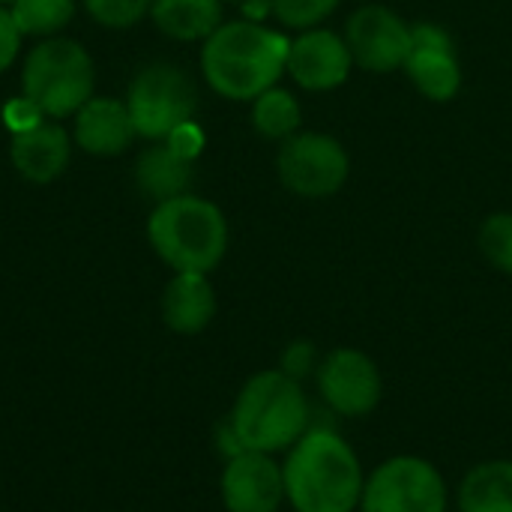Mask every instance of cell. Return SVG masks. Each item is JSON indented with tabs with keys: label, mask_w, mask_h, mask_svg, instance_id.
Listing matches in <instances>:
<instances>
[{
	"label": "cell",
	"mask_w": 512,
	"mask_h": 512,
	"mask_svg": "<svg viewBox=\"0 0 512 512\" xmlns=\"http://www.w3.org/2000/svg\"><path fill=\"white\" fill-rule=\"evenodd\" d=\"M288 45L291 39L261 21H222L201 42V75L216 96L252 102L282 78Z\"/></svg>",
	"instance_id": "obj_1"
},
{
	"label": "cell",
	"mask_w": 512,
	"mask_h": 512,
	"mask_svg": "<svg viewBox=\"0 0 512 512\" xmlns=\"http://www.w3.org/2000/svg\"><path fill=\"white\" fill-rule=\"evenodd\" d=\"M285 501L297 512H354L363 498L357 453L330 429L306 432L282 465Z\"/></svg>",
	"instance_id": "obj_2"
},
{
	"label": "cell",
	"mask_w": 512,
	"mask_h": 512,
	"mask_svg": "<svg viewBox=\"0 0 512 512\" xmlns=\"http://www.w3.org/2000/svg\"><path fill=\"white\" fill-rule=\"evenodd\" d=\"M240 450L279 453L291 450L309 429V402L300 381L282 369L252 375L234 399L225 420Z\"/></svg>",
	"instance_id": "obj_3"
},
{
	"label": "cell",
	"mask_w": 512,
	"mask_h": 512,
	"mask_svg": "<svg viewBox=\"0 0 512 512\" xmlns=\"http://www.w3.org/2000/svg\"><path fill=\"white\" fill-rule=\"evenodd\" d=\"M147 240L174 273L210 276L228 252V219L213 201L186 192L153 207Z\"/></svg>",
	"instance_id": "obj_4"
},
{
	"label": "cell",
	"mask_w": 512,
	"mask_h": 512,
	"mask_svg": "<svg viewBox=\"0 0 512 512\" xmlns=\"http://www.w3.org/2000/svg\"><path fill=\"white\" fill-rule=\"evenodd\" d=\"M96 87V66L90 51L69 36L39 39L21 60V96L30 99L42 117H72Z\"/></svg>",
	"instance_id": "obj_5"
},
{
	"label": "cell",
	"mask_w": 512,
	"mask_h": 512,
	"mask_svg": "<svg viewBox=\"0 0 512 512\" xmlns=\"http://www.w3.org/2000/svg\"><path fill=\"white\" fill-rule=\"evenodd\" d=\"M126 108L138 138L165 141L177 126L195 120L198 87L177 63H150L129 81Z\"/></svg>",
	"instance_id": "obj_6"
},
{
	"label": "cell",
	"mask_w": 512,
	"mask_h": 512,
	"mask_svg": "<svg viewBox=\"0 0 512 512\" xmlns=\"http://www.w3.org/2000/svg\"><path fill=\"white\" fill-rule=\"evenodd\" d=\"M276 174L297 198H330L345 186L351 159L333 135L294 132L279 144Z\"/></svg>",
	"instance_id": "obj_7"
},
{
	"label": "cell",
	"mask_w": 512,
	"mask_h": 512,
	"mask_svg": "<svg viewBox=\"0 0 512 512\" xmlns=\"http://www.w3.org/2000/svg\"><path fill=\"white\" fill-rule=\"evenodd\" d=\"M363 512H444L447 486L438 468L417 456H396L363 486Z\"/></svg>",
	"instance_id": "obj_8"
},
{
	"label": "cell",
	"mask_w": 512,
	"mask_h": 512,
	"mask_svg": "<svg viewBox=\"0 0 512 512\" xmlns=\"http://www.w3.org/2000/svg\"><path fill=\"white\" fill-rule=\"evenodd\" d=\"M345 42L366 72H393L411 54V24L390 6L366 3L345 24Z\"/></svg>",
	"instance_id": "obj_9"
},
{
	"label": "cell",
	"mask_w": 512,
	"mask_h": 512,
	"mask_svg": "<svg viewBox=\"0 0 512 512\" xmlns=\"http://www.w3.org/2000/svg\"><path fill=\"white\" fill-rule=\"evenodd\" d=\"M318 390L336 414L363 417L381 402V375L363 351L336 348L318 366Z\"/></svg>",
	"instance_id": "obj_10"
},
{
	"label": "cell",
	"mask_w": 512,
	"mask_h": 512,
	"mask_svg": "<svg viewBox=\"0 0 512 512\" xmlns=\"http://www.w3.org/2000/svg\"><path fill=\"white\" fill-rule=\"evenodd\" d=\"M219 492L228 512H276L285 501V477L270 453L240 450L225 462Z\"/></svg>",
	"instance_id": "obj_11"
},
{
	"label": "cell",
	"mask_w": 512,
	"mask_h": 512,
	"mask_svg": "<svg viewBox=\"0 0 512 512\" xmlns=\"http://www.w3.org/2000/svg\"><path fill=\"white\" fill-rule=\"evenodd\" d=\"M354 66V57L348 51L345 36L327 30V27H309L300 30L297 39L288 45L285 72L303 87V90H336L348 81Z\"/></svg>",
	"instance_id": "obj_12"
},
{
	"label": "cell",
	"mask_w": 512,
	"mask_h": 512,
	"mask_svg": "<svg viewBox=\"0 0 512 512\" xmlns=\"http://www.w3.org/2000/svg\"><path fill=\"white\" fill-rule=\"evenodd\" d=\"M417 90L435 102H447L462 87V66L453 48V39L438 24H417L411 27V54L402 66Z\"/></svg>",
	"instance_id": "obj_13"
},
{
	"label": "cell",
	"mask_w": 512,
	"mask_h": 512,
	"mask_svg": "<svg viewBox=\"0 0 512 512\" xmlns=\"http://www.w3.org/2000/svg\"><path fill=\"white\" fill-rule=\"evenodd\" d=\"M138 138L126 99L117 96H90L75 114H72V141L78 150L90 156H120L132 147Z\"/></svg>",
	"instance_id": "obj_14"
},
{
	"label": "cell",
	"mask_w": 512,
	"mask_h": 512,
	"mask_svg": "<svg viewBox=\"0 0 512 512\" xmlns=\"http://www.w3.org/2000/svg\"><path fill=\"white\" fill-rule=\"evenodd\" d=\"M72 147H75V141L66 132V126L60 120L42 117L36 126L12 135L9 162L27 183L42 186V183L57 180L69 168Z\"/></svg>",
	"instance_id": "obj_15"
},
{
	"label": "cell",
	"mask_w": 512,
	"mask_h": 512,
	"mask_svg": "<svg viewBox=\"0 0 512 512\" xmlns=\"http://www.w3.org/2000/svg\"><path fill=\"white\" fill-rule=\"evenodd\" d=\"M216 318V291L207 273H174L162 291V321L177 336H198Z\"/></svg>",
	"instance_id": "obj_16"
},
{
	"label": "cell",
	"mask_w": 512,
	"mask_h": 512,
	"mask_svg": "<svg viewBox=\"0 0 512 512\" xmlns=\"http://www.w3.org/2000/svg\"><path fill=\"white\" fill-rule=\"evenodd\" d=\"M192 180H195L192 162L183 159L177 150H171L165 141L147 144L135 159V186L153 204L186 195Z\"/></svg>",
	"instance_id": "obj_17"
},
{
	"label": "cell",
	"mask_w": 512,
	"mask_h": 512,
	"mask_svg": "<svg viewBox=\"0 0 512 512\" xmlns=\"http://www.w3.org/2000/svg\"><path fill=\"white\" fill-rule=\"evenodd\" d=\"M150 21L174 42H204L222 24V0H153Z\"/></svg>",
	"instance_id": "obj_18"
},
{
	"label": "cell",
	"mask_w": 512,
	"mask_h": 512,
	"mask_svg": "<svg viewBox=\"0 0 512 512\" xmlns=\"http://www.w3.org/2000/svg\"><path fill=\"white\" fill-rule=\"evenodd\" d=\"M462 512H512V462L477 465L459 486Z\"/></svg>",
	"instance_id": "obj_19"
},
{
	"label": "cell",
	"mask_w": 512,
	"mask_h": 512,
	"mask_svg": "<svg viewBox=\"0 0 512 512\" xmlns=\"http://www.w3.org/2000/svg\"><path fill=\"white\" fill-rule=\"evenodd\" d=\"M252 126L270 141H285L300 126V102L288 90L270 87L258 99H252Z\"/></svg>",
	"instance_id": "obj_20"
},
{
	"label": "cell",
	"mask_w": 512,
	"mask_h": 512,
	"mask_svg": "<svg viewBox=\"0 0 512 512\" xmlns=\"http://www.w3.org/2000/svg\"><path fill=\"white\" fill-rule=\"evenodd\" d=\"M12 21L21 36H60L75 15V0H12Z\"/></svg>",
	"instance_id": "obj_21"
},
{
	"label": "cell",
	"mask_w": 512,
	"mask_h": 512,
	"mask_svg": "<svg viewBox=\"0 0 512 512\" xmlns=\"http://www.w3.org/2000/svg\"><path fill=\"white\" fill-rule=\"evenodd\" d=\"M87 15L105 30H129L150 15L153 0H81Z\"/></svg>",
	"instance_id": "obj_22"
},
{
	"label": "cell",
	"mask_w": 512,
	"mask_h": 512,
	"mask_svg": "<svg viewBox=\"0 0 512 512\" xmlns=\"http://www.w3.org/2000/svg\"><path fill=\"white\" fill-rule=\"evenodd\" d=\"M267 3L279 24L291 30H309L318 27L342 0H267Z\"/></svg>",
	"instance_id": "obj_23"
},
{
	"label": "cell",
	"mask_w": 512,
	"mask_h": 512,
	"mask_svg": "<svg viewBox=\"0 0 512 512\" xmlns=\"http://www.w3.org/2000/svg\"><path fill=\"white\" fill-rule=\"evenodd\" d=\"M480 249L498 270L512 273V213H495L480 228Z\"/></svg>",
	"instance_id": "obj_24"
},
{
	"label": "cell",
	"mask_w": 512,
	"mask_h": 512,
	"mask_svg": "<svg viewBox=\"0 0 512 512\" xmlns=\"http://www.w3.org/2000/svg\"><path fill=\"white\" fill-rule=\"evenodd\" d=\"M21 39H24V36H21V30L15 27L9 6H0V75L9 72V69L15 66V60H18V54H21Z\"/></svg>",
	"instance_id": "obj_25"
},
{
	"label": "cell",
	"mask_w": 512,
	"mask_h": 512,
	"mask_svg": "<svg viewBox=\"0 0 512 512\" xmlns=\"http://www.w3.org/2000/svg\"><path fill=\"white\" fill-rule=\"evenodd\" d=\"M165 144H168L171 150H177L183 159L195 162V156H198L201 147H204V132L195 126V120H189V123L177 126V129L165 138Z\"/></svg>",
	"instance_id": "obj_26"
},
{
	"label": "cell",
	"mask_w": 512,
	"mask_h": 512,
	"mask_svg": "<svg viewBox=\"0 0 512 512\" xmlns=\"http://www.w3.org/2000/svg\"><path fill=\"white\" fill-rule=\"evenodd\" d=\"M3 120H6L9 132L15 135V132H24V129L36 126V123L42 120V111H39L30 99L18 96V99H12V102L3 108Z\"/></svg>",
	"instance_id": "obj_27"
},
{
	"label": "cell",
	"mask_w": 512,
	"mask_h": 512,
	"mask_svg": "<svg viewBox=\"0 0 512 512\" xmlns=\"http://www.w3.org/2000/svg\"><path fill=\"white\" fill-rule=\"evenodd\" d=\"M312 360H315L312 345H309V342H294V345L285 351V357H282V372L300 381V378L312 369Z\"/></svg>",
	"instance_id": "obj_28"
},
{
	"label": "cell",
	"mask_w": 512,
	"mask_h": 512,
	"mask_svg": "<svg viewBox=\"0 0 512 512\" xmlns=\"http://www.w3.org/2000/svg\"><path fill=\"white\" fill-rule=\"evenodd\" d=\"M9 3H12V0H0V6H9Z\"/></svg>",
	"instance_id": "obj_29"
},
{
	"label": "cell",
	"mask_w": 512,
	"mask_h": 512,
	"mask_svg": "<svg viewBox=\"0 0 512 512\" xmlns=\"http://www.w3.org/2000/svg\"><path fill=\"white\" fill-rule=\"evenodd\" d=\"M240 3H243V0H240Z\"/></svg>",
	"instance_id": "obj_30"
}]
</instances>
